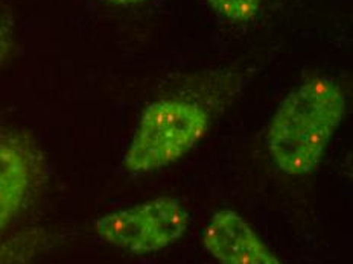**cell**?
Returning <instances> with one entry per match:
<instances>
[{"mask_svg": "<svg viewBox=\"0 0 353 264\" xmlns=\"http://www.w3.org/2000/svg\"><path fill=\"white\" fill-rule=\"evenodd\" d=\"M345 114V94L334 78L319 76L294 90L270 122V155L282 172H314Z\"/></svg>", "mask_w": 353, "mask_h": 264, "instance_id": "obj_1", "label": "cell"}, {"mask_svg": "<svg viewBox=\"0 0 353 264\" xmlns=\"http://www.w3.org/2000/svg\"><path fill=\"white\" fill-rule=\"evenodd\" d=\"M209 124V113L196 102H154L143 111L125 152V170L148 173L175 163L203 140Z\"/></svg>", "mask_w": 353, "mask_h": 264, "instance_id": "obj_2", "label": "cell"}, {"mask_svg": "<svg viewBox=\"0 0 353 264\" xmlns=\"http://www.w3.org/2000/svg\"><path fill=\"white\" fill-rule=\"evenodd\" d=\"M188 223V211L181 202L171 196H160L102 216L94 222V232L123 251L151 254L180 240Z\"/></svg>", "mask_w": 353, "mask_h": 264, "instance_id": "obj_3", "label": "cell"}, {"mask_svg": "<svg viewBox=\"0 0 353 264\" xmlns=\"http://www.w3.org/2000/svg\"><path fill=\"white\" fill-rule=\"evenodd\" d=\"M203 243L221 264H282L247 220L232 210L215 212Z\"/></svg>", "mask_w": 353, "mask_h": 264, "instance_id": "obj_4", "label": "cell"}, {"mask_svg": "<svg viewBox=\"0 0 353 264\" xmlns=\"http://www.w3.org/2000/svg\"><path fill=\"white\" fill-rule=\"evenodd\" d=\"M37 172L35 153L17 132L0 126V234L23 207Z\"/></svg>", "mask_w": 353, "mask_h": 264, "instance_id": "obj_5", "label": "cell"}, {"mask_svg": "<svg viewBox=\"0 0 353 264\" xmlns=\"http://www.w3.org/2000/svg\"><path fill=\"white\" fill-rule=\"evenodd\" d=\"M208 2L218 16L233 23H244L259 14L263 0H208Z\"/></svg>", "mask_w": 353, "mask_h": 264, "instance_id": "obj_6", "label": "cell"}, {"mask_svg": "<svg viewBox=\"0 0 353 264\" xmlns=\"http://www.w3.org/2000/svg\"><path fill=\"white\" fill-rule=\"evenodd\" d=\"M14 43V17L11 10L0 2V67L8 58Z\"/></svg>", "mask_w": 353, "mask_h": 264, "instance_id": "obj_7", "label": "cell"}, {"mask_svg": "<svg viewBox=\"0 0 353 264\" xmlns=\"http://www.w3.org/2000/svg\"><path fill=\"white\" fill-rule=\"evenodd\" d=\"M105 2L110 3H116V5H137V3H143L146 0H105Z\"/></svg>", "mask_w": 353, "mask_h": 264, "instance_id": "obj_8", "label": "cell"}]
</instances>
